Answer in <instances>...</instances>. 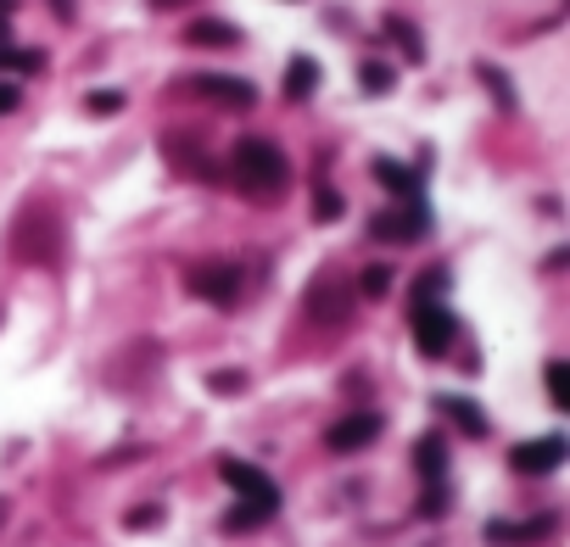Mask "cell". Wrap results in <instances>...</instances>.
<instances>
[{
    "label": "cell",
    "mask_w": 570,
    "mask_h": 547,
    "mask_svg": "<svg viewBox=\"0 0 570 547\" xmlns=\"http://www.w3.org/2000/svg\"><path fill=\"white\" fill-rule=\"evenodd\" d=\"M118 107H123L118 90H95V95H90V112H118Z\"/></svg>",
    "instance_id": "cb8c5ba5"
},
{
    "label": "cell",
    "mask_w": 570,
    "mask_h": 547,
    "mask_svg": "<svg viewBox=\"0 0 570 547\" xmlns=\"http://www.w3.org/2000/svg\"><path fill=\"white\" fill-rule=\"evenodd\" d=\"M313 90H319V62L313 57H292V68H285V95H292V102H308Z\"/></svg>",
    "instance_id": "7c38bea8"
},
{
    "label": "cell",
    "mask_w": 570,
    "mask_h": 547,
    "mask_svg": "<svg viewBox=\"0 0 570 547\" xmlns=\"http://www.w3.org/2000/svg\"><path fill=\"white\" fill-rule=\"evenodd\" d=\"M263 520H269L263 509H252V503H235V514H229L224 525H229V531H252V525H263Z\"/></svg>",
    "instance_id": "d6986e66"
},
{
    "label": "cell",
    "mask_w": 570,
    "mask_h": 547,
    "mask_svg": "<svg viewBox=\"0 0 570 547\" xmlns=\"http://www.w3.org/2000/svg\"><path fill=\"white\" fill-rule=\"evenodd\" d=\"M387 290H392V269H380V263L364 269V296H387Z\"/></svg>",
    "instance_id": "44dd1931"
},
{
    "label": "cell",
    "mask_w": 570,
    "mask_h": 547,
    "mask_svg": "<svg viewBox=\"0 0 570 547\" xmlns=\"http://www.w3.org/2000/svg\"><path fill=\"white\" fill-rule=\"evenodd\" d=\"M548 536V520H532V525H492V542H537Z\"/></svg>",
    "instance_id": "2e32d148"
},
{
    "label": "cell",
    "mask_w": 570,
    "mask_h": 547,
    "mask_svg": "<svg viewBox=\"0 0 570 547\" xmlns=\"http://www.w3.org/2000/svg\"><path fill=\"white\" fill-rule=\"evenodd\" d=\"M0 520H7V514H0Z\"/></svg>",
    "instance_id": "f1b7e54d"
},
{
    "label": "cell",
    "mask_w": 570,
    "mask_h": 547,
    "mask_svg": "<svg viewBox=\"0 0 570 547\" xmlns=\"http://www.w3.org/2000/svg\"><path fill=\"white\" fill-rule=\"evenodd\" d=\"M313 213L330 224V218H342V195L336 190H319V202H313Z\"/></svg>",
    "instance_id": "603a6c76"
},
{
    "label": "cell",
    "mask_w": 570,
    "mask_h": 547,
    "mask_svg": "<svg viewBox=\"0 0 570 547\" xmlns=\"http://www.w3.org/2000/svg\"><path fill=\"white\" fill-rule=\"evenodd\" d=\"M548 403H554V408H570V364H565V358L548 364Z\"/></svg>",
    "instance_id": "5bb4252c"
},
{
    "label": "cell",
    "mask_w": 570,
    "mask_h": 547,
    "mask_svg": "<svg viewBox=\"0 0 570 547\" xmlns=\"http://www.w3.org/2000/svg\"><path fill=\"white\" fill-rule=\"evenodd\" d=\"M0 68H23V73H39V68H45V57H39V51H7V45H0Z\"/></svg>",
    "instance_id": "ac0fdd59"
},
{
    "label": "cell",
    "mask_w": 570,
    "mask_h": 547,
    "mask_svg": "<svg viewBox=\"0 0 570 547\" xmlns=\"http://www.w3.org/2000/svg\"><path fill=\"white\" fill-rule=\"evenodd\" d=\"M17 102H23V95H17V84H0V118H7V112H17Z\"/></svg>",
    "instance_id": "484cf974"
},
{
    "label": "cell",
    "mask_w": 570,
    "mask_h": 547,
    "mask_svg": "<svg viewBox=\"0 0 570 547\" xmlns=\"http://www.w3.org/2000/svg\"><path fill=\"white\" fill-rule=\"evenodd\" d=\"M157 520H163L157 509H134V514H129V531H152Z\"/></svg>",
    "instance_id": "d4e9b609"
},
{
    "label": "cell",
    "mask_w": 570,
    "mask_h": 547,
    "mask_svg": "<svg viewBox=\"0 0 570 547\" xmlns=\"http://www.w3.org/2000/svg\"><path fill=\"white\" fill-rule=\"evenodd\" d=\"M197 95H207V102H218V107H235V112H247V107L258 102V90H252L247 79H229V73L197 79Z\"/></svg>",
    "instance_id": "52a82bcc"
},
{
    "label": "cell",
    "mask_w": 570,
    "mask_h": 547,
    "mask_svg": "<svg viewBox=\"0 0 570 547\" xmlns=\"http://www.w3.org/2000/svg\"><path fill=\"white\" fill-rule=\"evenodd\" d=\"M152 7H157V12H168V7H185V0H152Z\"/></svg>",
    "instance_id": "4316f807"
},
{
    "label": "cell",
    "mask_w": 570,
    "mask_h": 547,
    "mask_svg": "<svg viewBox=\"0 0 570 547\" xmlns=\"http://www.w3.org/2000/svg\"><path fill=\"white\" fill-rule=\"evenodd\" d=\"M482 79H487V90H492V95H498V107H503V112H509V107H514V90H509V79H503V73H498V68H482Z\"/></svg>",
    "instance_id": "ffe728a7"
},
{
    "label": "cell",
    "mask_w": 570,
    "mask_h": 547,
    "mask_svg": "<svg viewBox=\"0 0 570 547\" xmlns=\"http://www.w3.org/2000/svg\"><path fill=\"white\" fill-rule=\"evenodd\" d=\"M414 469L425 480H442V469H448V441L442 436H419L414 441Z\"/></svg>",
    "instance_id": "30bf717a"
},
{
    "label": "cell",
    "mask_w": 570,
    "mask_h": 547,
    "mask_svg": "<svg viewBox=\"0 0 570 547\" xmlns=\"http://www.w3.org/2000/svg\"><path fill=\"white\" fill-rule=\"evenodd\" d=\"M185 39H190V45H235L241 34H235L229 23H213V17H207V23H190V34H185Z\"/></svg>",
    "instance_id": "4fadbf2b"
},
{
    "label": "cell",
    "mask_w": 570,
    "mask_h": 547,
    "mask_svg": "<svg viewBox=\"0 0 570 547\" xmlns=\"http://www.w3.org/2000/svg\"><path fill=\"white\" fill-rule=\"evenodd\" d=\"M565 436H537V441H520L514 453H509V464L520 469V475H554L559 464H565Z\"/></svg>",
    "instance_id": "277c9868"
},
{
    "label": "cell",
    "mask_w": 570,
    "mask_h": 547,
    "mask_svg": "<svg viewBox=\"0 0 570 547\" xmlns=\"http://www.w3.org/2000/svg\"><path fill=\"white\" fill-rule=\"evenodd\" d=\"M459 335V319L442 308V302H414V346L425 358H442Z\"/></svg>",
    "instance_id": "7a4b0ae2"
},
{
    "label": "cell",
    "mask_w": 570,
    "mask_h": 547,
    "mask_svg": "<svg viewBox=\"0 0 570 547\" xmlns=\"http://www.w3.org/2000/svg\"><path fill=\"white\" fill-rule=\"evenodd\" d=\"M190 285H197V296H207V302L229 308L235 296H241V269H229V263H218V269H197V274H190Z\"/></svg>",
    "instance_id": "ba28073f"
},
{
    "label": "cell",
    "mask_w": 570,
    "mask_h": 547,
    "mask_svg": "<svg viewBox=\"0 0 570 547\" xmlns=\"http://www.w3.org/2000/svg\"><path fill=\"white\" fill-rule=\"evenodd\" d=\"M207 385H213V391H224V396H235L247 380H241V369H218V374H207Z\"/></svg>",
    "instance_id": "7402d4cb"
},
{
    "label": "cell",
    "mask_w": 570,
    "mask_h": 547,
    "mask_svg": "<svg viewBox=\"0 0 570 547\" xmlns=\"http://www.w3.org/2000/svg\"><path fill=\"white\" fill-rule=\"evenodd\" d=\"M380 436V414H347V419H336L330 425V453H358V447H369Z\"/></svg>",
    "instance_id": "8992f818"
},
{
    "label": "cell",
    "mask_w": 570,
    "mask_h": 547,
    "mask_svg": "<svg viewBox=\"0 0 570 547\" xmlns=\"http://www.w3.org/2000/svg\"><path fill=\"white\" fill-rule=\"evenodd\" d=\"M425 229H431V213H425V202H408L403 213H387V218L369 224L375 240H419Z\"/></svg>",
    "instance_id": "5b68a950"
},
{
    "label": "cell",
    "mask_w": 570,
    "mask_h": 547,
    "mask_svg": "<svg viewBox=\"0 0 570 547\" xmlns=\"http://www.w3.org/2000/svg\"><path fill=\"white\" fill-rule=\"evenodd\" d=\"M375 179L387 185L392 195H403V202H419V174H408L403 163H392V157H380L375 163Z\"/></svg>",
    "instance_id": "8fae6325"
},
{
    "label": "cell",
    "mask_w": 570,
    "mask_h": 547,
    "mask_svg": "<svg viewBox=\"0 0 570 547\" xmlns=\"http://www.w3.org/2000/svg\"><path fill=\"white\" fill-rule=\"evenodd\" d=\"M387 34H397V45H403V51H408V62H419V57H425V45H419V34H414V23H403V17H392V23H387Z\"/></svg>",
    "instance_id": "e0dca14e"
},
{
    "label": "cell",
    "mask_w": 570,
    "mask_h": 547,
    "mask_svg": "<svg viewBox=\"0 0 570 547\" xmlns=\"http://www.w3.org/2000/svg\"><path fill=\"white\" fill-rule=\"evenodd\" d=\"M235 179H241V190L247 195H280L285 190V179H292V163H285V152L280 145H269V140H241L235 145Z\"/></svg>",
    "instance_id": "6da1fadb"
},
{
    "label": "cell",
    "mask_w": 570,
    "mask_h": 547,
    "mask_svg": "<svg viewBox=\"0 0 570 547\" xmlns=\"http://www.w3.org/2000/svg\"><path fill=\"white\" fill-rule=\"evenodd\" d=\"M218 475L241 491V503H252V509H263V514H274L280 509V486L258 469V464H241V459H224L218 464Z\"/></svg>",
    "instance_id": "3957f363"
},
{
    "label": "cell",
    "mask_w": 570,
    "mask_h": 547,
    "mask_svg": "<svg viewBox=\"0 0 570 547\" xmlns=\"http://www.w3.org/2000/svg\"><path fill=\"white\" fill-rule=\"evenodd\" d=\"M7 34H12V28H7V17H0V45H7Z\"/></svg>",
    "instance_id": "83f0119b"
},
{
    "label": "cell",
    "mask_w": 570,
    "mask_h": 547,
    "mask_svg": "<svg viewBox=\"0 0 570 547\" xmlns=\"http://www.w3.org/2000/svg\"><path fill=\"white\" fill-rule=\"evenodd\" d=\"M437 414H448L464 436H487V414L470 403V396H437Z\"/></svg>",
    "instance_id": "9c48e42d"
},
{
    "label": "cell",
    "mask_w": 570,
    "mask_h": 547,
    "mask_svg": "<svg viewBox=\"0 0 570 547\" xmlns=\"http://www.w3.org/2000/svg\"><path fill=\"white\" fill-rule=\"evenodd\" d=\"M358 79H364V90H369V95H387V90L397 84V73H392L387 62H364V68H358Z\"/></svg>",
    "instance_id": "9a60e30c"
}]
</instances>
